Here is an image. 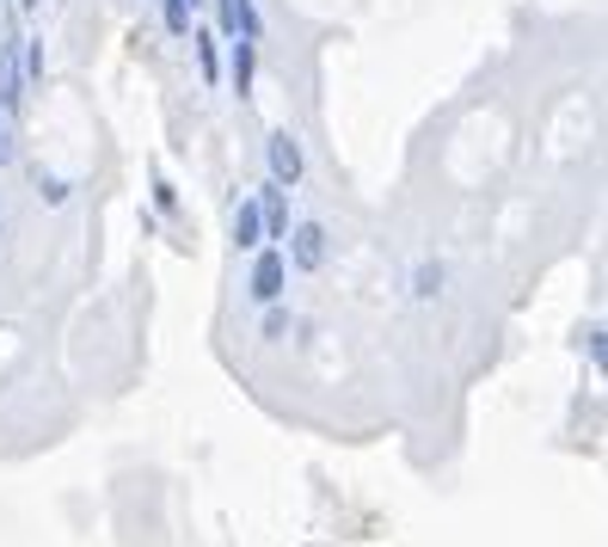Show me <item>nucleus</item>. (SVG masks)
<instances>
[{"label":"nucleus","instance_id":"obj_7","mask_svg":"<svg viewBox=\"0 0 608 547\" xmlns=\"http://www.w3.org/2000/svg\"><path fill=\"white\" fill-rule=\"evenodd\" d=\"M191 7H197V0H166V26L185 31V26H191Z\"/></svg>","mask_w":608,"mask_h":547},{"label":"nucleus","instance_id":"obj_4","mask_svg":"<svg viewBox=\"0 0 608 547\" xmlns=\"http://www.w3.org/2000/svg\"><path fill=\"white\" fill-rule=\"evenodd\" d=\"M320 253H326V246H320V227H302V234H295V265L314 271V265H320Z\"/></svg>","mask_w":608,"mask_h":547},{"label":"nucleus","instance_id":"obj_3","mask_svg":"<svg viewBox=\"0 0 608 547\" xmlns=\"http://www.w3.org/2000/svg\"><path fill=\"white\" fill-rule=\"evenodd\" d=\"M19 105V68H13V43H0V111Z\"/></svg>","mask_w":608,"mask_h":547},{"label":"nucleus","instance_id":"obj_1","mask_svg":"<svg viewBox=\"0 0 608 547\" xmlns=\"http://www.w3.org/2000/svg\"><path fill=\"white\" fill-rule=\"evenodd\" d=\"M271 173H277L283 185H295V179H302V148H295L290 135H271Z\"/></svg>","mask_w":608,"mask_h":547},{"label":"nucleus","instance_id":"obj_5","mask_svg":"<svg viewBox=\"0 0 608 547\" xmlns=\"http://www.w3.org/2000/svg\"><path fill=\"white\" fill-rule=\"evenodd\" d=\"M234 241H240V246H259V210H252V203H240V215H234Z\"/></svg>","mask_w":608,"mask_h":547},{"label":"nucleus","instance_id":"obj_2","mask_svg":"<svg viewBox=\"0 0 608 547\" xmlns=\"http://www.w3.org/2000/svg\"><path fill=\"white\" fill-rule=\"evenodd\" d=\"M252 295H259V302H277L283 295V259L277 253L259 259V271H252Z\"/></svg>","mask_w":608,"mask_h":547},{"label":"nucleus","instance_id":"obj_6","mask_svg":"<svg viewBox=\"0 0 608 547\" xmlns=\"http://www.w3.org/2000/svg\"><path fill=\"white\" fill-rule=\"evenodd\" d=\"M234 87H240V93L252 87V43L246 38H240V50H234Z\"/></svg>","mask_w":608,"mask_h":547}]
</instances>
